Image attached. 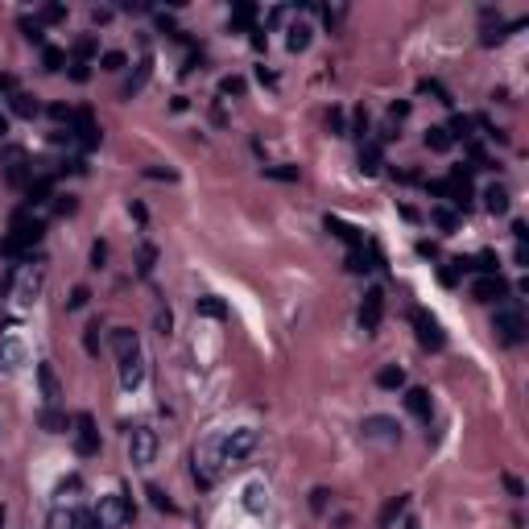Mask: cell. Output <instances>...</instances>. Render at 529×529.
Returning a JSON list of instances; mask_svg holds the SVG:
<instances>
[{
  "label": "cell",
  "mask_w": 529,
  "mask_h": 529,
  "mask_svg": "<svg viewBox=\"0 0 529 529\" xmlns=\"http://www.w3.org/2000/svg\"><path fill=\"white\" fill-rule=\"evenodd\" d=\"M360 435L368 442H401V426H397L393 418H364V426H360Z\"/></svg>",
  "instance_id": "7c38bea8"
},
{
  "label": "cell",
  "mask_w": 529,
  "mask_h": 529,
  "mask_svg": "<svg viewBox=\"0 0 529 529\" xmlns=\"http://www.w3.org/2000/svg\"><path fill=\"white\" fill-rule=\"evenodd\" d=\"M112 352H116V360L141 352V339H136V331H132V327H116V331H112Z\"/></svg>",
  "instance_id": "9a60e30c"
},
{
  "label": "cell",
  "mask_w": 529,
  "mask_h": 529,
  "mask_svg": "<svg viewBox=\"0 0 529 529\" xmlns=\"http://www.w3.org/2000/svg\"><path fill=\"white\" fill-rule=\"evenodd\" d=\"M141 381H145V355L141 352L125 355V360H120V385H125V389H136Z\"/></svg>",
  "instance_id": "5bb4252c"
},
{
  "label": "cell",
  "mask_w": 529,
  "mask_h": 529,
  "mask_svg": "<svg viewBox=\"0 0 529 529\" xmlns=\"http://www.w3.org/2000/svg\"><path fill=\"white\" fill-rule=\"evenodd\" d=\"M91 302V290L87 285H75V290H71V298H66V310H83Z\"/></svg>",
  "instance_id": "ab89813d"
},
{
  "label": "cell",
  "mask_w": 529,
  "mask_h": 529,
  "mask_svg": "<svg viewBox=\"0 0 529 529\" xmlns=\"http://www.w3.org/2000/svg\"><path fill=\"white\" fill-rule=\"evenodd\" d=\"M42 66L50 71V75H58V71L66 66V54H62L58 45H45V50H42Z\"/></svg>",
  "instance_id": "f546056e"
},
{
  "label": "cell",
  "mask_w": 529,
  "mask_h": 529,
  "mask_svg": "<svg viewBox=\"0 0 529 529\" xmlns=\"http://www.w3.org/2000/svg\"><path fill=\"white\" fill-rule=\"evenodd\" d=\"M91 54H95V38H83V42L75 45V62H87Z\"/></svg>",
  "instance_id": "816d5d0a"
},
{
  "label": "cell",
  "mask_w": 529,
  "mask_h": 529,
  "mask_svg": "<svg viewBox=\"0 0 529 529\" xmlns=\"http://www.w3.org/2000/svg\"><path fill=\"white\" fill-rule=\"evenodd\" d=\"M153 261H157V248H153V244H141V257H136V273H141V277H149V273H153Z\"/></svg>",
  "instance_id": "e575fe53"
},
{
  "label": "cell",
  "mask_w": 529,
  "mask_h": 529,
  "mask_svg": "<svg viewBox=\"0 0 529 529\" xmlns=\"http://www.w3.org/2000/svg\"><path fill=\"white\" fill-rule=\"evenodd\" d=\"M327 496H331L327 488H314V492H310V509H314V513H323V509H327Z\"/></svg>",
  "instance_id": "db71d44e"
},
{
  "label": "cell",
  "mask_w": 529,
  "mask_h": 529,
  "mask_svg": "<svg viewBox=\"0 0 529 529\" xmlns=\"http://www.w3.org/2000/svg\"><path fill=\"white\" fill-rule=\"evenodd\" d=\"M327 232H331V236H339V240H344L352 253H355V248H364V232H360L355 223L339 220V216H327Z\"/></svg>",
  "instance_id": "4fadbf2b"
},
{
  "label": "cell",
  "mask_w": 529,
  "mask_h": 529,
  "mask_svg": "<svg viewBox=\"0 0 529 529\" xmlns=\"http://www.w3.org/2000/svg\"><path fill=\"white\" fill-rule=\"evenodd\" d=\"M476 116H455L451 125H446V132H451V141H472L476 136Z\"/></svg>",
  "instance_id": "4316f807"
},
{
  "label": "cell",
  "mask_w": 529,
  "mask_h": 529,
  "mask_svg": "<svg viewBox=\"0 0 529 529\" xmlns=\"http://www.w3.org/2000/svg\"><path fill=\"white\" fill-rule=\"evenodd\" d=\"M13 91H17V79H13V75H4V71H0V95H13Z\"/></svg>",
  "instance_id": "91938a15"
},
{
  "label": "cell",
  "mask_w": 529,
  "mask_h": 529,
  "mask_svg": "<svg viewBox=\"0 0 529 529\" xmlns=\"http://www.w3.org/2000/svg\"><path fill=\"white\" fill-rule=\"evenodd\" d=\"M484 207L492 211V216H505V211H509V190H505V186H488L484 190Z\"/></svg>",
  "instance_id": "7402d4cb"
},
{
  "label": "cell",
  "mask_w": 529,
  "mask_h": 529,
  "mask_svg": "<svg viewBox=\"0 0 529 529\" xmlns=\"http://www.w3.org/2000/svg\"><path fill=\"white\" fill-rule=\"evenodd\" d=\"M195 310H199L203 318H227V306H223V298H216V294H203V298L195 302Z\"/></svg>",
  "instance_id": "603a6c76"
},
{
  "label": "cell",
  "mask_w": 529,
  "mask_h": 529,
  "mask_svg": "<svg viewBox=\"0 0 529 529\" xmlns=\"http://www.w3.org/2000/svg\"><path fill=\"white\" fill-rule=\"evenodd\" d=\"M71 529H99V521H95V513L79 509V513H75V521H71Z\"/></svg>",
  "instance_id": "f6af8a7d"
},
{
  "label": "cell",
  "mask_w": 529,
  "mask_h": 529,
  "mask_svg": "<svg viewBox=\"0 0 529 529\" xmlns=\"http://www.w3.org/2000/svg\"><path fill=\"white\" fill-rule=\"evenodd\" d=\"M405 409H409L418 422H430V414H435V401H430V393H426V389H409V393H405Z\"/></svg>",
  "instance_id": "2e32d148"
},
{
  "label": "cell",
  "mask_w": 529,
  "mask_h": 529,
  "mask_svg": "<svg viewBox=\"0 0 529 529\" xmlns=\"http://www.w3.org/2000/svg\"><path fill=\"white\" fill-rule=\"evenodd\" d=\"M360 170L364 174H376L381 170V141H360Z\"/></svg>",
  "instance_id": "ac0fdd59"
},
{
  "label": "cell",
  "mask_w": 529,
  "mask_h": 529,
  "mask_svg": "<svg viewBox=\"0 0 529 529\" xmlns=\"http://www.w3.org/2000/svg\"><path fill=\"white\" fill-rule=\"evenodd\" d=\"M21 34L29 38L34 45H42L45 50V34H42V21H29V17H21Z\"/></svg>",
  "instance_id": "8d00e7d4"
},
{
  "label": "cell",
  "mask_w": 529,
  "mask_h": 529,
  "mask_svg": "<svg viewBox=\"0 0 529 529\" xmlns=\"http://www.w3.org/2000/svg\"><path fill=\"white\" fill-rule=\"evenodd\" d=\"M71 136H75V145H79V149H99V125H95L91 108H75Z\"/></svg>",
  "instance_id": "52a82bcc"
},
{
  "label": "cell",
  "mask_w": 529,
  "mask_h": 529,
  "mask_svg": "<svg viewBox=\"0 0 529 529\" xmlns=\"http://www.w3.org/2000/svg\"><path fill=\"white\" fill-rule=\"evenodd\" d=\"M157 331H162V335L174 331V314H170V310H157Z\"/></svg>",
  "instance_id": "11a10c76"
},
{
  "label": "cell",
  "mask_w": 529,
  "mask_h": 529,
  "mask_svg": "<svg viewBox=\"0 0 529 529\" xmlns=\"http://www.w3.org/2000/svg\"><path fill=\"white\" fill-rule=\"evenodd\" d=\"M50 116H54L58 125H66V129H71V120H75V108H66V104H50Z\"/></svg>",
  "instance_id": "ee69618b"
},
{
  "label": "cell",
  "mask_w": 529,
  "mask_h": 529,
  "mask_svg": "<svg viewBox=\"0 0 529 529\" xmlns=\"http://www.w3.org/2000/svg\"><path fill=\"white\" fill-rule=\"evenodd\" d=\"M430 220L439 223L442 232H455V223H459V220H455V211H446V207H435V211H430Z\"/></svg>",
  "instance_id": "b9f144b4"
},
{
  "label": "cell",
  "mask_w": 529,
  "mask_h": 529,
  "mask_svg": "<svg viewBox=\"0 0 529 529\" xmlns=\"http://www.w3.org/2000/svg\"><path fill=\"white\" fill-rule=\"evenodd\" d=\"M352 136H360V141H368V112H364V108L355 112V120H352Z\"/></svg>",
  "instance_id": "7dc6e473"
},
{
  "label": "cell",
  "mask_w": 529,
  "mask_h": 529,
  "mask_svg": "<svg viewBox=\"0 0 529 529\" xmlns=\"http://www.w3.org/2000/svg\"><path fill=\"white\" fill-rule=\"evenodd\" d=\"M104 261H108V244L95 240V244H91V269H104Z\"/></svg>",
  "instance_id": "c3c4849f"
},
{
  "label": "cell",
  "mask_w": 529,
  "mask_h": 529,
  "mask_svg": "<svg viewBox=\"0 0 529 529\" xmlns=\"http://www.w3.org/2000/svg\"><path fill=\"white\" fill-rule=\"evenodd\" d=\"M381 318H385V294L381 290H368L364 302H360V327H364V335H376L381 331Z\"/></svg>",
  "instance_id": "ba28073f"
},
{
  "label": "cell",
  "mask_w": 529,
  "mask_h": 529,
  "mask_svg": "<svg viewBox=\"0 0 529 529\" xmlns=\"http://www.w3.org/2000/svg\"><path fill=\"white\" fill-rule=\"evenodd\" d=\"M75 451L91 459V455H99V430H95V418L91 414H79L75 418Z\"/></svg>",
  "instance_id": "9c48e42d"
},
{
  "label": "cell",
  "mask_w": 529,
  "mask_h": 529,
  "mask_svg": "<svg viewBox=\"0 0 529 529\" xmlns=\"http://www.w3.org/2000/svg\"><path fill=\"white\" fill-rule=\"evenodd\" d=\"M253 17H257V8H253V4H236V8H232V29H248V25H253Z\"/></svg>",
  "instance_id": "d6a6232c"
},
{
  "label": "cell",
  "mask_w": 529,
  "mask_h": 529,
  "mask_svg": "<svg viewBox=\"0 0 529 529\" xmlns=\"http://www.w3.org/2000/svg\"><path fill=\"white\" fill-rule=\"evenodd\" d=\"M405 505H409V496H393V500H389V505H385V513H381V526L389 529L397 521V517H401V513H405Z\"/></svg>",
  "instance_id": "1f68e13d"
},
{
  "label": "cell",
  "mask_w": 529,
  "mask_h": 529,
  "mask_svg": "<svg viewBox=\"0 0 529 529\" xmlns=\"http://www.w3.org/2000/svg\"><path fill=\"white\" fill-rule=\"evenodd\" d=\"M42 236H45V223L42 220H34V211L29 207H17L13 211V223H8V236L0 240V253L4 257H34V248L42 244Z\"/></svg>",
  "instance_id": "6da1fadb"
},
{
  "label": "cell",
  "mask_w": 529,
  "mask_h": 529,
  "mask_svg": "<svg viewBox=\"0 0 529 529\" xmlns=\"http://www.w3.org/2000/svg\"><path fill=\"white\" fill-rule=\"evenodd\" d=\"M145 496H149V505H153V509H162V513H178V505H174V500H170V496H166L157 484L145 488Z\"/></svg>",
  "instance_id": "4dcf8cb0"
},
{
  "label": "cell",
  "mask_w": 529,
  "mask_h": 529,
  "mask_svg": "<svg viewBox=\"0 0 529 529\" xmlns=\"http://www.w3.org/2000/svg\"><path fill=\"white\" fill-rule=\"evenodd\" d=\"M99 66H104V71H125V66H129V58H125L120 50H108V54L99 58Z\"/></svg>",
  "instance_id": "f35d334b"
},
{
  "label": "cell",
  "mask_w": 529,
  "mask_h": 529,
  "mask_svg": "<svg viewBox=\"0 0 529 529\" xmlns=\"http://www.w3.org/2000/svg\"><path fill=\"white\" fill-rule=\"evenodd\" d=\"M405 112H409V104H393V108H389V116H393V120H405Z\"/></svg>",
  "instance_id": "6125c7cd"
},
{
  "label": "cell",
  "mask_w": 529,
  "mask_h": 529,
  "mask_svg": "<svg viewBox=\"0 0 529 529\" xmlns=\"http://www.w3.org/2000/svg\"><path fill=\"white\" fill-rule=\"evenodd\" d=\"M153 455H157V430H149V426H132V435H129L132 467H149Z\"/></svg>",
  "instance_id": "5b68a950"
},
{
  "label": "cell",
  "mask_w": 529,
  "mask_h": 529,
  "mask_svg": "<svg viewBox=\"0 0 529 529\" xmlns=\"http://www.w3.org/2000/svg\"><path fill=\"white\" fill-rule=\"evenodd\" d=\"M414 327H418V344H422V348L439 352L442 344H446V335H442V327H439V318H435V314H426V310H414Z\"/></svg>",
  "instance_id": "30bf717a"
},
{
  "label": "cell",
  "mask_w": 529,
  "mask_h": 529,
  "mask_svg": "<svg viewBox=\"0 0 529 529\" xmlns=\"http://www.w3.org/2000/svg\"><path fill=\"white\" fill-rule=\"evenodd\" d=\"M25 364V348H21V339H13V335H4L0 339V368H21Z\"/></svg>",
  "instance_id": "e0dca14e"
},
{
  "label": "cell",
  "mask_w": 529,
  "mask_h": 529,
  "mask_svg": "<svg viewBox=\"0 0 529 529\" xmlns=\"http://www.w3.org/2000/svg\"><path fill=\"white\" fill-rule=\"evenodd\" d=\"M418 253H422V257H439V248H435L430 240H418Z\"/></svg>",
  "instance_id": "94428289"
},
{
  "label": "cell",
  "mask_w": 529,
  "mask_h": 529,
  "mask_svg": "<svg viewBox=\"0 0 529 529\" xmlns=\"http://www.w3.org/2000/svg\"><path fill=\"white\" fill-rule=\"evenodd\" d=\"M500 480H505V488H509V496H513V500H521V496H526V484H521V480H517L513 472H505Z\"/></svg>",
  "instance_id": "bcb514c9"
},
{
  "label": "cell",
  "mask_w": 529,
  "mask_h": 529,
  "mask_svg": "<svg viewBox=\"0 0 529 529\" xmlns=\"http://www.w3.org/2000/svg\"><path fill=\"white\" fill-rule=\"evenodd\" d=\"M455 141H451V132L446 125H435V129H426V149H435V153H446Z\"/></svg>",
  "instance_id": "d4e9b609"
},
{
  "label": "cell",
  "mask_w": 529,
  "mask_h": 529,
  "mask_svg": "<svg viewBox=\"0 0 529 529\" xmlns=\"http://www.w3.org/2000/svg\"><path fill=\"white\" fill-rule=\"evenodd\" d=\"M264 178H277V182H294L298 170L294 166H264Z\"/></svg>",
  "instance_id": "7bdbcfd3"
},
{
  "label": "cell",
  "mask_w": 529,
  "mask_h": 529,
  "mask_svg": "<svg viewBox=\"0 0 529 529\" xmlns=\"http://www.w3.org/2000/svg\"><path fill=\"white\" fill-rule=\"evenodd\" d=\"M418 87L426 91V95H435V99H439V104H455V99H451V91L442 87L439 79H422V83H418Z\"/></svg>",
  "instance_id": "74e56055"
},
{
  "label": "cell",
  "mask_w": 529,
  "mask_h": 529,
  "mask_svg": "<svg viewBox=\"0 0 529 529\" xmlns=\"http://www.w3.org/2000/svg\"><path fill=\"white\" fill-rule=\"evenodd\" d=\"M38 422H42V430H50V435H62V430L71 426V418H66L58 405H45L42 414H38Z\"/></svg>",
  "instance_id": "d6986e66"
},
{
  "label": "cell",
  "mask_w": 529,
  "mask_h": 529,
  "mask_svg": "<svg viewBox=\"0 0 529 529\" xmlns=\"http://www.w3.org/2000/svg\"><path fill=\"white\" fill-rule=\"evenodd\" d=\"M405 529H418V521H405Z\"/></svg>",
  "instance_id": "e7e4bbea"
},
{
  "label": "cell",
  "mask_w": 529,
  "mask_h": 529,
  "mask_svg": "<svg viewBox=\"0 0 529 529\" xmlns=\"http://www.w3.org/2000/svg\"><path fill=\"white\" fill-rule=\"evenodd\" d=\"M79 492H83V480H79V476H66V480L58 484V505H66V500H75Z\"/></svg>",
  "instance_id": "836d02e7"
},
{
  "label": "cell",
  "mask_w": 529,
  "mask_h": 529,
  "mask_svg": "<svg viewBox=\"0 0 529 529\" xmlns=\"http://www.w3.org/2000/svg\"><path fill=\"white\" fill-rule=\"evenodd\" d=\"M472 298L476 302H509V281L500 277V273H492V277H480L476 285H472Z\"/></svg>",
  "instance_id": "8fae6325"
},
{
  "label": "cell",
  "mask_w": 529,
  "mask_h": 529,
  "mask_svg": "<svg viewBox=\"0 0 529 529\" xmlns=\"http://www.w3.org/2000/svg\"><path fill=\"white\" fill-rule=\"evenodd\" d=\"M38 381H42V393L50 405H58V376H54V368L50 364H38Z\"/></svg>",
  "instance_id": "cb8c5ba5"
},
{
  "label": "cell",
  "mask_w": 529,
  "mask_h": 529,
  "mask_svg": "<svg viewBox=\"0 0 529 529\" xmlns=\"http://www.w3.org/2000/svg\"><path fill=\"white\" fill-rule=\"evenodd\" d=\"M372 257H376V253L355 248V253H348V269H352V273H368V269H372Z\"/></svg>",
  "instance_id": "d590c367"
},
{
  "label": "cell",
  "mask_w": 529,
  "mask_h": 529,
  "mask_svg": "<svg viewBox=\"0 0 529 529\" xmlns=\"http://www.w3.org/2000/svg\"><path fill=\"white\" fill-rule=\"evenodd\" d=\"M492 331H496V339L500 344H521L526 339V310L517 306V302H500L496 306V318H492Z\"/></svg>",
  "instance_id": "277c9868"
},
{
  "label": "cell",
  "mask_w": 529,
  "mask_h": 529,
  "mask_svg": "<svg viewBox=\"0 0 529 529\" xmlns=\"http://www.w3.org/2000/svg\"><path fill=\"white\" fill-rule=\"evenodd\" d=\"M149 71H153V62H149V58H141V66H136V75H132L129 83H125V87H120V95H125V99H129L132 91H141V87H145V79H149Z\"/></svg>",
  "instance_id": "f1b7e54d"
},
{
  "label": "cell",
  "mask_w": 529,
  "mask_h": 529,
  "mask_svg": "<svg viewBox=\"0 0 529 529\" xmlns=\"http://www.w3.org/2000/svg\"><path fill=\"white\" fill-rule=\"evenodd\" d=\"M220 91H223V95H240V91H244V83H240V79H223Z\"/></svg>",
  "instance_id": "680465c9"
},
{
  "label": "cell",
  "mask_w": 529,
  "mask_h": 529,
  "mask_svg": "<svg viewBox=\"0 0 529 529\" xmlns=\"http://www.w3.org/2000/svg\"><path fill=\"white\" fill-rule=\"evenodd\" d=\"M71 79H75V83H87V79H91L87 62H71Z\"/></svg>",
  "instance_id": "9f6ffc18"
},
{
  "label": "cell",
  "mask_w": 529,
  "mask_h": 529,
  "mask_svg": "<svg viewBox=\"0 0 529 529\" xmlns=\"http://www.w3.org/2000/svg\"><path fill=\"white\" fill-rule=\"evenodd\" d=\"M83 348H87L91 355L99 352V323H91V327H87V335H83Z\"/></svg>",
  "instance_id": "f907efd6"
},
{
  "label": "cell",
  "mask_w": 529,
  "mask_h": 529,
  "mask_svg": "<svg viewBox=\"0 0 529 529\" xmlns=\"http://www.w3.org/2000/svg\"><path fill=\"white\" fill-rule=\"evenodd\" d=\"M62 17H66V8H62V4H45V8H42V21H62Z\"/></svg>",
  "instance_id": "6f0895ef"
},
{
  "label": "cell",
  "mask_w": 529,
  "mask_h": 529,
  "mask_svg": "<svg viewBox=\"0 0 529 529\" xmlns=\"http://www.w3.org/2000/svg\"><path fill=\"white\" fill-rule=\"evenodd\" d=\"M285 34H290V38H285V45H290V54H302V50L310 45V34H314V29H310L306 21H294V25H290Z\"/></svg>",
  "instance_id": "44dd1931"
},
{
  "label": "cell",
  "mask_w": 529,
  "mask_h": 529,
  "mask_svg": "<svg viewBox=\"0 0 529 529\" xmlns=\"http://www.w3.org/2000/svg\"><path fill=\"white\" fill-rule=\"evenodd\" d=\"M446 199H451L459 211L472 207L476 190H472V170H467V166H455V170H451V178H446Z\"/></svg>",
  "instance_id": "8992f818"
},
{
  "label": "cell",
  "mask_w": 529,
  "mask_h": 529,
  "mask_svg": "<svg viewBox=\"0 0 529 529\" xmlns=\"http://www.w3.org/2000/svg\"><path fill=\"white\" fill-rule=\"evenodd\" d=\"M71 521H75V513H62V509L50 513V529H71Z\"/></svg>",
  "instance_id": "681fc988"
},
{
  "label": "cell",
  "mask_w": 529,
  "mask_h": 529,
  "mask_svg": "<svg viewBox=\"0 0 529 529\" xmlns=\"http://www.w3.org/2000/svg\"><path fill=\"white\" fill-rule=\"evenodd\" d=\"M216 451H220V463H244L253 451H257V430L253 426H236V430H227L216 439Z\"/></svg>",
  "instance_id": "7a4b0ae2"
},
{
  "label": "cell",
  "mask_w": 529,
  "mask_h": 529,
  "mask_svg": "<svg viewBox=\"0 0 529 529\" xmlns=\"http://www.w3.org/2000/svg\"><path fill=\"white\" fill-rule=\"evenodd\" d=\"M8 104H13V112H17V116H25V120H29V116H38V99H34V95H25V91H13V95H8Z\"/></svg>",
  "instance_id": "484cf974"
},
{
  "label": "cell",
  "mask_w": 529,
  "mask_h": 529,
  "mask_svg": "<svg viewBox=\"0 0 529 529\" xmlns=\"http://www.w3.org/2000/svg\"><path fill=\"white\" fill-rule=\"evenodd\" d=\"M132 500L129 492H108V496H99V509H95V521L99 529H125L132 521Z\"/></svg>",
  "instance_id": "3957f363"
},
{
  "label": "cell",
  "mask_w": 529,
  "mask_h": 529,
  "mask_svg": "<svg viewBox=\"0 0 529 529\" xmlns=\"http://www.w3.org/2000/svg\"><path fill=\"white\" fill-rule=\"evenodd\" d=\"M145 178H166V182H174V174H170V170H145Z\"/></svg>",
  "instance_id": "be15d7a7"
},
{
  "label": "cell",
  "mask_w": 529,
  "mask_h": 529,
  "mask_svg": "<svg viewBox=\"0 0 529 529\" xmlns=\"http://www.w3.org/2000/svg\"><path fill=\"white\" fill-rule=\"evenodd\" d=\"M75 207H79V203H75L71 195H58V203H54V211H58V216H75Z\"/></svg>",
  "instance_id": "f5cc1de1"
},
{
  "label": "cell",
  "mask_w": 529,
  "mask_h": 529,
  "mask_svg": "<svg viewBox=\"0 0 529 529\" xmlns=\"http://www.w3.org/2000/svg\"><path fill=\"white\" fill-rule=\"evenodd\" d=\"M327 129L335 132V136H348V120H344V112H339V108H331V112H327Z\"/></svg>",
  "instance_id": "60d3db41"
},
{
  "label": "cell",
  "mask_w": 529,
  "mask_h": 529,
  "mask_svg": "<svg viewBox=\"0 0 529 529\" xmlns=\"http://www.w3.org/2000/svg\"><path fill=\"white\" fill-rule=\"evenodd\" d=\"M376 385H381V389H401V385H405V368H397V364H385V368L376 372Z\"/></svg>",
  "instance_id": "83f0119b"
},
{
  "label": "cell",
  "mask_w": 529,
  "mask_h": 529,
  "mask_svg": "<svg viewBox=\"0 0 529 529\" xmlns=\"http://www.w3.org/2000/svg\"><path fill=\"white\" fill-rule=\"evenodd\" d=\"M244 509H248V513H264V509H269V492H264L261 480L244 484Z\"/></svg>",
  "instance_id": "ffe728a7"
}]
</instances>
